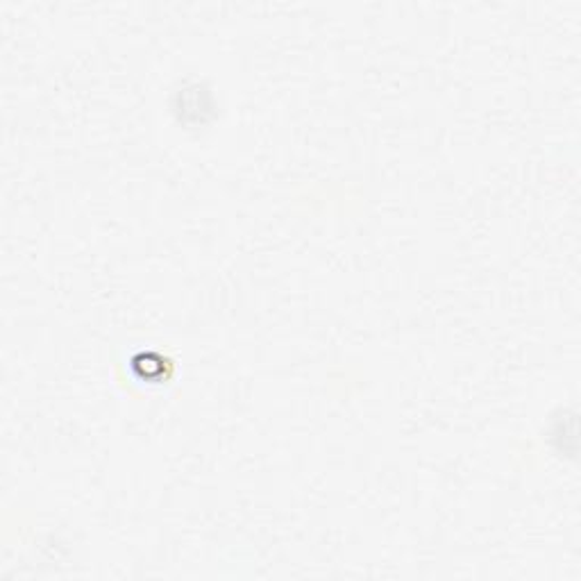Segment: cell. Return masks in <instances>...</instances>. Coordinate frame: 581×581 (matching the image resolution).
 <instances>
[{"label": "cell", "mask_w": 581, "mask_h": 581, "mask_svg": "<svg viewBox=\"0 0 581 581\" xmlns=\"http://www.w3.org/2000/svg\"><path fill=\"white\" fill-rule=\"evenodd\" d=\"M173 112L184 125H205L216 114V105L211 92L203 82H186L173 96Z\"/></svg>", "instance_id": "obj_1"}]
</instances>
